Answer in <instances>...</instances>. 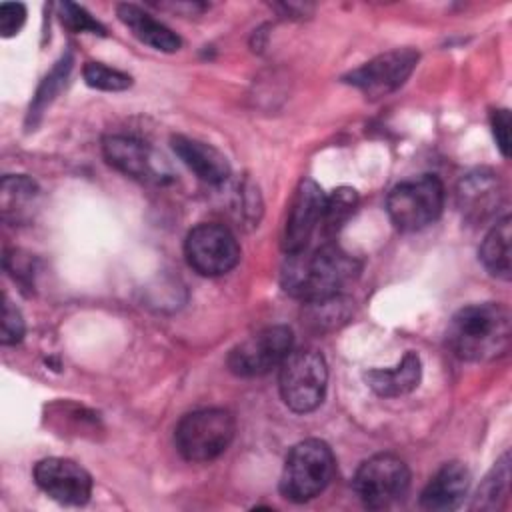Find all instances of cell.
Listing matches in <instances>:
<instances>
[{
  "mask_svg": "<svg viewBox=\"0 0 512 512\" xmlns=\"http://www.w3.org/2000/svg\"><path fill=\"white\" fill-rule=\"evenodd\" d=\"M68 70H70V62H68L66 66H62V62H60V66H56V68L52 70V74L44 80V84H42V88L38 90V96H36V100H34V114H40V110L46 106V96H48V102H50L52 94L56 92V86L66 78Z\"/></svg>",
  "mask_w": 512,
  "mask_h": 512,
  "instance_id": "29",
  "label": "cell"
},
{
  "mask_svg": "<svg viewBox=\"0 0 512 512\" xmlns=\"http://www.w3.org/2000/svg\"><path fill=\"white\" fill-rule=\"evenodd\" d=\"M470 486V472L462 462H446L424 486L420 506L430 512H448L462 504Z\"/></svg>",
  "mask_w": 512,
  "mask_h": 512,
  "instance_id": "15",
  "label": "cell"
},
{
  "mask_svg": "<svg viewBox=\"0 0 512 512\" xmlns=\"http://www.w3.org/2000/svg\"><path fill=\"white\" fill-rule=\"evenodd\" d=\"M26 22V8L20 2L0 4V34L4 38L16 36Z\"/></svg>",
  "mask_w": 512,
  "mask_h": 512,
  "instance_id": "27",
  "label": "cell"
},
{
  "mask_svg": "<svg viewBox=\"0 0 512 512\" xmlns=\"http://www.w3.org/2000/svg\"><path fill=\"white\" fill-rule=\"evenodd\" d=\"M118 18L140 42L148 44L154 50L176 52L182 44L180 38L168 26L158 22L154 16H150L136 4H120Z\"/></svg>",
  "mask_w": 512,
  "mask_h": 512,
  "instance_id": "19",
  "label": "cell"
},
{
  "mask_svg": "<svg viewBox=\"0 0 512 512\" xmlns=\"http://www.w3.org/2000/svg\"><path fill=\"white\" fill-rule=\"evenodd\" d=\"M510 216H502L492 224L488 234L484 236L480 244V262L492 274L500 280H510Z\"/></svg>",
  "mask_w": 512,
  "mask_h": 512,
  "instance_id": "20",
  "label": "cell"
},
{
  "mask_svg": "<svg viewBox=\"0 0 512 512\" xmlns=\"http://www.w3.org/2000/svg\"><path fill=\"white\" fill-rule=\"evenodd\" d=\"M358 206V192L350 186H340L336 188L330 196L324 200V210H322V220L320 228L326 236L336 234L346 220L354 214Z\"/></svg>",
  "mask_w": 512,
  "mask_h": 512,
  "instance_id": "21",
  "label": "cell"
},
{
  "mask_svg": "<svg viewBox=\"0 0 512 512\" xmlns=\"http://www.w3.org/2000/svg\"><path fill=\"white\" fill-rule=\"evenodd\" d=\"M236 434L234 416L224 408H204L186 414L174 432V444L188 462L218 458Z\"/></svg>",
  "mask_w": 512,
  "mask_h": 512,
  "instance_id": "5",
  "label": "cell"
},
{
  "mask_svg": "<svg viewBox=\"0 0 512 512\" xmlns=\"http://www.w3.org/2000/svg\"><path fill=\"white\" fill-rule=\"evenodd\" d=\"M292 344L294 336L288 326H268L236 344L226 362L230 372L236 376H264L270 370L280 368L284 358L292 352Z\"/></svg>",
  "mask_w": 512,
  "mask_h": 512,
  "instance_id": "8",
  "label": "cell"
},
{
  "mask_svg": "<svg viewBox=\"0 0 512 512\" xmlns=\"http://www.w3.org/2000/svg\"><path fill=\"white\" fill-rule=\"evenodd\" d=\"M336 458L320 438H308L292 446L280 474V492L286 500L302 504L320 496L332 482Z\"/></svg>",
  "mask_w": 512,
  "mask_h": 512,
  "instance_id": "3",
  "label": "cell"
},
{
  "mask_svg": "<svg viewBox=\"0 0 512 512\" xmlns=\"http://www.w3.org/2000/svg\"><path fill=\"white\" fill-rule=\"evenodd\" d=\"M508 482H510V458L508 454H504L480 484L472 508H480V510L498 508L500 502L506 500L508 496Z\"/></svg>",
  "mask_w": 512,
  "mask_h": 512,
  "instance_id": "22",
  "label": "cell"
},
{
  "mask_svg": "<svg viewBox=\"0 0 512 512\" xmlns=\"http://www.w3.org/2000/svg\"><path fill=\"white\" fill-rule=\"evenodd\" d=\"M422 376L420 356L406 352L394 368H374L364 374L370 390L382 398H398L412 392Z\"/></svg>",
  "mask_w": 512,
  "mask_h": 512,
  "instance_id": "18",
  "label": "cell"
},
{
  "mask_svg": "<svg viewBox=\"0 0 512 512\" xmlns=\"http://www.w3.org/2000/svg\"><path fill=\"white\" fill-rule=\"evenodd\" d=\"M102 152L108 164L134 180L148 184H168L174 180L166 158L138 138L122 134L106 136L102 140Z\"/></svg>",
  "mask_w": 512,
  "mask_h": 512,
  "instance_id": "10",
  "label": "cell"
},
{
  "mask_svg": "<svg viewBox=\"0 0 512 512\" xmlns=\"http://www.w3.org/2000/svg\"><path fill=\"white\" fill-rule=\"evenodd\" d=\"M82 76H84V82L90 88H96V90L122 92V90L132 86L130 74H126L122 70H116V68H110L102 62H88L82 70Z\"/></svg>",
  "mask_w": 512,
  "mask_h": 512,
  "instance_id": "24",
  "label": "cell"
},
{
  "mask_svg": "<svg viewBox=\"0 0 512 512\" xmlns=\"http://www.w3.org/2000/svg\"><path fill=\"white\" fill-rule=\"evenodd\" d=\"M418 62V52L412 48H396L384 54H378L370 62L352 70L344 80L368 98H382L398 90L406 78L412 74Z\"/></svg>",
  "mask_w": 512,
  "mask_h": 512,
  "instance_id": "11",
  "label": "cell"
},
{
  "mask_svg": "<svg viewBox=\"0 0 512 512\" xmlns=\"http://www.w3.org/2000/svg\"><path fill=\"white\" fill-rule=\"evenodd\" d=\"M188 264L202 276H222L240 260L236 236L222 224L204 222L194 226L184 242Z\"/></svg>",
  "mask_w": 512,
  "mask_h": 512,
  "instance_id": "9",
  "label": "cell"
},
{
  "mask_svg": "<svg viewBox=\"0 0 512 512\" xmlns=\"http://www.w3.org/2000/svg\"><path fill=\"white\" fill-rule=\"evenodd\" d=\"M354 492L370 510H384L404 498L410 486L406 462L394 454H376L360 464L354 476Z\"/></svg>",
  "mask_w": 512,
  "mask_h": 512,
  "instance_id": "7",
  "label": "cell"
},
{
  "mask_svg": "<svg viewBox=\"0 0 512 512\" xmlns=\"http://www.w3.org/2000/svg\"><path fill=\"white\" fill-rule=\"evenodd\" d=\"M490 122H492V134H494L496 146L502 152V156L508 158L510 156V112L506 108L494 110Z\"/></svg>",
  "mask_w": 512,
  "mask_h": 512,
  "instance_id": "28",
  "label": "cell"
},
{
  "mask_svg": "<svg viewBox=\"0 0 512 512\" xmlns=\"http://www.w3.org/2000/svg\"><path fill=\"white\" fill-rule=\"evenodd\" d=\"M172 150L202 182L222 184L230 176V164L226 156L212 144L178 134L172 136Z\"/></svg>",
  "mask_w": 512,
  "mask_h": 512,
  "instance_id": "16",
  "label": "cell"
},
{
  "mask_svg": "<svg viewBox=\"0 0 512 512\" xmlns=\"http://www.w3.org/2000/svg\"><path fill=\"white\" fill-rule=\"evenodd\" d=\"M328 386V366L320 352L302 348L292 350L280 364L278 388L284 404L298 414L316 410Z\"/></svg>",
  "mask_w": 512,
  "mask_h": 512,
  "instance_id": "6",
  "label": "cell"
},
{
  "mask_svg": "<svg viewBox=\"0 0 512 512\" xmlns=\"http://www.w3.org/2000/svg\"><path fill=\"white\" fill-rule=\"evenodd\" d=\"M60 18H62V24H66L70 30L74 32H90V34H100L104 36L106 30L104 26L94 20L82 6L78 4H72V2H62L60 4Z\"/></svg>",
  "mask_w": 512,
  "mask_h": 512,
  "instance_id": "25",
  "label": "cell"
},
{
  "mask_svg": "<svg viewBox=\"0 0 512 512\" xmlns=\"http://www.w3.org/2000/svg\"><path fill=\"white\" fill-rule=\"evenodd\" d=\"M40 204L38 184L24 174H8L0 184V212L10 224H26Z\"/></svg>",
  "mask_w": 512,
  "mask_h": 512,
  "instance_id": "17",
  "label": "cell"
},
{
  "mask_svg": "<svg viewBox=\"0 0 512 512\" xmlns=\"http://www.w3.org/2000/svg\"><path fill=\"white\" fill-rule=\"evenodd\" d=\"M502 200L504 188L492 170H474L462 176L456 186V206L470 224H484L494 218Z\"/></svg>",
  "mask_w": 512,
  "mask_h": 512,
  "instance_id": "14",
  "label": "cell"
},
{
  "mask_svg": "<svg viewBox=\"0 0 512 512\" xmlns=\"http://www.w3.org/2000/svg\"><path fill=\"white\" fill-rule=\"evenodd\" d=\"M38 488L52 500L68 506H82L90 500L92 478L70 458H44L34 466Z\"/></svg>",
  "mask_w": 512,
  "mask_h": 512,
  "instance_id": "12",
  "label": "cell"
},
{
  "mask_svg": "<svg viewBox=\"0 0 512 512\" xmlns=\"http://www.w3.org/2000/svg\"><path fill=\"white\" fill-rule=\"evenodd\" d=\"M324 200L326 196L314 180L306 178L298 184L282 234V248L286 254H294L306 248L316 228H320Z\"/></svg>",
  "mask_w": 512,
  "mask_h": 512,
  "instance_id": "13",
  "label": "cell"
},
{
  "mask_svg": "<svg viewBox=\"0 0 512 512\" xmlns=\"http://www.w3.org/2000/svg\"><path fill=\"white\" fill-rule=\"evenodd\" d=\"M286 256L282 266V288L304 302L342 294V288L358 272L356 260L334 244H322L312 252H306L304 248Z\"/></svg>",
  "mask_w": 512,
  "mask_h": 512,
  "instance_id": "1",
  "label": "cell"
},
{
  "mask_svg": "<svg viewBox=\"0 0 512 512\" xmlns=\"http://www.w3.org/2000/svg\"><path fill=\"white\" fill-rule=\"evenodd\" d=\"M444 196V184L436 174H420L390 190L386 210L400 232H418L440 218Z\"/></svg>",
  "mask_w": 512,
  "mask_h": 512,
  "instance_id": "4",
  "label": "cell"
},
{
  "mask_svg": "<svg viewBox=\"0 0 512 512\" xmlns=\"http://www.w3.org/2000/svg\"><path fill=\"white\" fill-rule=\"evenodd\" d=\"M306 322L314 330H328L338 326L340 322H346L350 316V300H346L342 294L324 298V300H314L306 302Z\"/></svg>",
  "mask_w": 512,
  "mask_h": 512,
  "instance_id": "23",
  "label": "cell"
},
{
  "mask_svg": "<svg viewBox=\"0 0 512 512\" xmlns=\"http://www.w3.org/2000/svg\"><path fill=\"white\" fill-rule=\"evenodd\" d=\"M510 334L508 308L498 302H482L464 306L452 316L446 328V342L460 360L488 362L508 350Z\"/></svg>",
  "mask_w": 512,
  "mask_h": 512,
  "instance_id": "2",
  "label": "cell"
},
{
  "mask_svg": "<svg viewBox=\"0 0 512 512\" xmlns=\"http://www.w3.org/2000/svg\"><path fill=\"white\" fill-rule=\"evenodd\" d=\"M24 332H26V324H24L20 310L8 298H4L2 322H0V342L4 346L18 344L24 338Z\"/></svg>",
  "mask_w": 512,
  "mask_h": 512,
  "instance_id": "26",
  "label": "cell"
}]
</instances>
